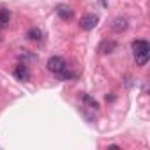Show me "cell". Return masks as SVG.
I'll list each match as a JSON object with an SVG mask.
<instances>
[{"label": "cell", "instance_id": "obj_1", "mask_svg": "<svg viewBox=\"0 0 150 150\" xmlns=\"http://www.w3.org/2000/svg\"><path fill=\"white\" fill-rule=\"evenodd\" d=\"M132 48V55H134V60L138 65H145L148 62V57H150V46L145 39H138V41H132L131 44Z\"/></svg>", "mask_w": 150, "mask_h": 150}, {"label": "cell", "instance_id": "obj_2", "mask_svg": "<svg viewBox=\"0 0 150 150\" xmlns=\"http://www.w3.org/2000/svg\"><path fill=\"white\" fill-rule=\"evenodd\" d=\"M46 65H48V71L58 74L60 71L65 69V60H64L62 57H51V58H48V64H46Z\"/></svg>", "mask_w": 150, "mask_h": 150}, {"label": "cell", "instance_id": "obj_3", "mask_svg": "<svg viewBox=\"0 0 150 150\" xmlns=\"http://www.w3.org/2000/svg\"><path fill=\"white\" fill-rule=\"evenodd\" d=\"M97 21H99V18H97V14H85L81 20H80V28L81 30H92V28H96V25H97Z\"/></svg>", "mask_w": 150, "mask_h": 150}, {"label": "cell", "instance_id": "obj_4", "mask_svg": "<svg viewBox=\"0 0 150 150\" xmlns=\"http://www.w3.org/2000/svg\"><path fill=\"white\" fill-rule=\"evenodd\" d=\"M14 76L21 81H28L30 80V71L27 67V64H18L16 69H14Z\"/></svg>", "mask_w": 150, "mask_h": 150}, {"label": "cell", "instance_id": "obj_5", "mask_svg": "<svg viewBox=\"0 0 150 150\" xmlns=\"http://www.w3.org/2000/svg\"><path fill=\"white\" fill-rule=\"evenodd\" d=\"M57 14L60 16V20H65V21H69V20H72V16H74V11L69 7V6H58L57 7Z\"/></svg>", "mask_w": 150, "mask_h": 150}, {"label": "cell", "instance_id": "obj_6", "mask_svg": "<svg viewBox=\"0 0 150 150\" xmlns=\"http://www.w3.org/2000/svg\"><path fill=\"white\" fill-rule=\"evenodd\" d=\"M117 50V42L115 41H103L101 44H99V51L101 53H111V51H115Z\"/></svg>", "mask_w": 150, "mask_h": 150}, {"label": "cell", "instance_id": "obj_7", "mask_svg": "<svg viewBox=\"0 0 150 150\" xmlns=\"http://www.w3.org/2000/svg\"><path fill=\"white\" fill-rule=\"evenodd\" d=\"M111 28H113L115 32H122V30H125V28H127V20H125V18H122V16L115 18V20H113Z\"/></svg>", "mask_w": 150, "mask_h": 150}, {"label": "cell", "instance_id": "obj_8", "mask_svg": "<svg viewBox=\"0 0 150 150\" xmlns=\"http://www.w3.org/2000/svg\"><path fill=\"white\" fill-rule=\"evenodd\" d=\"M27 37L30 41H42V30L37 28V27H32L28 32H27Z\"/></svg>", "mask_w": 150, "mask_h": 150}, {"label": "cell", "instance_id": "obj_9", "mask_svg": "<svg viewBox=\"0 0 150 150\" xmlns=\"http://www.w3.org/2000/svg\"><path fill=\"white\" fill-rule=\"evenodd\" d=\"M83 103H85L90 110H94V111H97V110H99V103H97L94 97H90L88 94H83Z\"/></svg>", "mask_w": 150, "mask_h": 150}, {"label": "cell", "instance_id": "obj_10", "mask_svg": "<svg viewBox=\"0 0 150 150\" xmlns=\"http://www.w3.org/2000/svg\"><path fill=\"white\" fill-rule=\"evenodd\" d=\"M9 18H11V13L7 9H0V25L6 27L9 23Z\"/></svg>", "mask_w": 150, "mask_h": 150}, {"label": "cell", "instance_id": "obj_11", "mask_svg": "<svg viewBox=\"0 0 150 150\" xmlns=\"http://www.w3.org/2000/svg\"><path fill=\"white\" fill-rule=\"evenodd\" d=\"M72 78H74V74L69 72V71H65V69L58 72V80H72Z\"/></svg>", "mask_w": 150, "mask_h": 150}, {"label": "cell", "instance_id": "obj_12", "mask_svg": "<svg viewBox=\"0 0 150 150\" xmlns=\"http://www.w3.org/2000/svg\"><path fill=\"white\" fill-rule=\"evenodd\" d=\"M2 28H4V27H2V25H0V32H2Z\"/></svg>", "mask_w": 150, "mask_h": 150}]
</instances>
